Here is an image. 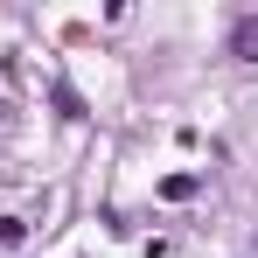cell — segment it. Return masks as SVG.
I'll return each mask as SVG.
<instances>
[{
  "mask_svg": "<svg viewBox=\"0 0 258 258\" xmlns=\"http://www.w3.org/2000/svg\"><path fill=\"white\" fill-rule=\"evenodd\" d=\"M230 56H244V63L258 56V14H244V21L230 28Z\"/></svg>",
  "mask_w": 258,
  "mask_h": 258,
  "instance_id": "cell-1",
  "label": "cell"
},
{
  "mask_svg": "<svg viewBox=\"0 0 258 258\" xmlns=\"http://www.w3.org/2000/svg\"><path fill=\"white\" fill-rule=\"evenodd\" d=\"M161 196H168V203H188V196H196V174H168Z\"/></svg>",
  "mask_w": 258,
  "mask_h": 258,
  "instance_id": "cell-2",
  "label": "cell"
},
{
  "mask_svg": "<svg viewBox=\"0 0 258 258\" xmlns=\"http://www.w3.org/2000/svg\"><path fill=\"white\" fill-rule=\"evenodd\" d=\"M21 237H28V223H21V216H0V244H7V251H14V244H21Z\"/></svg>",
  "mask_w": 258,
  "mask_h": 258,
  "instance_id": "cell-3",
  "label": "cell"
}]
</instances>
